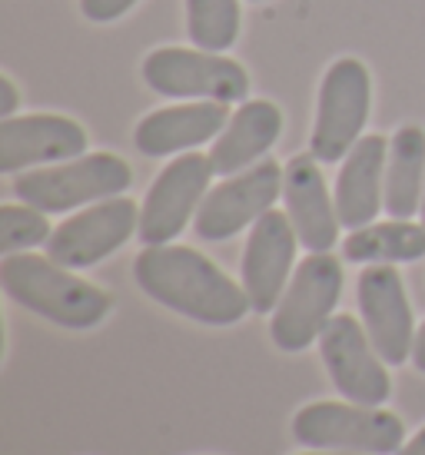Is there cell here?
I'll use <instances>...</instances> for the list:
<instances>
[{
    "label": "cell",
    "instance_id": "5bb4252c",
    "mask_svg": "<svg viewBox=\"0 0 425 455\" xmlns=\"http://www.w3.org/2000/svg\"><path fill=\"white\" fill-rule=\"evenodd\" d=\"M87 153V130L60 114H27L0 120V173L63 164Z\"/></svg>",
    "mask_w": 425,
    "mask_h": 455
},
{
    "label": "cell",
    "instance_id": "d4e9b609",
    "mask_svg": "<svg viewBox=\"0 0 425 455\" xmlns=\"http://www.w3.org/2000/svg\"><path fill=\"white\" fill-rule=\"evenodd\" d=\"M413 363L419 372H425V323L415 329V346H413Z\"/></svg>",
    "mask_w": 425,
    "mask_h": 455
},
{
    "label": "cell",
    "instance_id": "7a4b0ae2",
    "mask_svg": "<svg viewBox=\"0 0 425 455\" xmlns=\"http://www.w3.org/2000/svg\"><path fill=\"white\" fill-rule=\"evenodd\" d=\"M0 286L17 306L63 329H93L110 316L113 296L51 256L11 253L0 259Z\"/></svg>",
    "mask_w": 425,
    "mask_h": 455
},
{
    "label": "cell",
    "instance_id": "44dd1931",
    "mask_svg": "<svg viewBox=\"0 0 425 455\" xmlns=\"http://www.w3.org/2000/svg\"><path fill=\"white\" fill-rule=\"evenodd\" d=\"M239 0H187V34L200 51H229L239 40Z\"/></svg>",
    "mask_w": 425,
    "mask_h": 455
},
{
    "label": "cell",
    "instance_id": "cb8c5ba5",
    "mask_svg": "<svg viewBox=\"0 0 425 455\" xmlns=\"http://www.w3.org/2000/svg\"><path fill=\"white\" fill-rule=\"evenodd\" d=\"M17 107H20V93L13 87V80L11 76H0V120L13 116Z\"/></svg>",
    "mask_w": 425,
    "mask_h": 455
},
{
    "label": "cell",
    "instance_id": "30bf717a",
    "mask_svg": "<svg viewBox=\"0 0 425 455\" xmlns=\"http://www.w3.org/2000/svg\"><path fill=\"white\" fill-rule=\"evenodd\" d=\"M133 233H140V210L126 196H110L63 220L51 233L47 256L67 269H87L116 253Z\"/></svg>",
    "mask_w": 425,
    "mask_h": 455
},
{
    "label": "cell",
    "instance_id": "5b68a950",
    "mask_svg": "<svg viewBox=\"0 0 425 455\" xmlns=\"http://www.w3.org/2000/svg\"><path fill=\"white\" fill-rule=\"evenodd\" d=\"M373 107V74L359 57H339L319 84L309 153L319 164H339L363 140Z\"/></svg>",
    "mask_w": 425,
    "mask_h": 455
},
{
    "label": "cell",
    "instance_id": "4fadbf2b",
    "mask_svg": "<svg viewBox=\"0 0 425 455\" xmlns=\"http://www.w3.org/2000/svg\"><path fill=\"white\" fill-rule=\"evenodd\" d=\"M296 229L289 213L269 210L263 213L250 229V240L243 250V290L250 296L253 313H273L276 303L283 299V292L293 276V259H296Z\"/></svg>",
    "mask_w": 425,
    "mask_h": 455
},
{
    "label": "cell",
    "instance_id": "7c38bea8",
    "mask_svg": "<svg viewBox=\"0 0 425 455\" xmlns=\"http://www.w3.org/2000/svg\"><path fill=\"white\" fill-rule=\"evenodd\" d=\"M356 296L365 332L386 366H402L405 359H413L415 323L399 269L392 263H369L359 273Z\"/></svg>",
    "mask_w": 425,
    "mask_h": 455
},
{
    "label": "cell",
    "instance_id": "277c9868",
    "mask_svg": "<svg viewBox=\"0 0 425 455\" xmlns=\"http://www.w3.org/2000/svg\"><path fill=\"white\" fill-rule=\"evenodd\" d=\"M293 439L329 452L396 455L405 445V426L379 405L309 403L293 419Z\"/></svg>",
    "mask_w": 425,
    "mask_h": 455
},
{
    "label": "cell",
    "instance_id": "8992f818",
    "mask_svg": "<svg viewBox=\"0 0 425 455\" xmlns=\"http://www.w3.org/2000/svg\"><path fill=\"white\" fill-rule=\"evenodd\" d=\"M143 84L173 100L239 103L250 97L246 67L200 47H156L143 57Z\"/></svg>",
    "mask_w": 425,
    "mask_h": 455
},
{
    "label": "cell",
    "instance_id": "9c48e42d",
    "mask_svg": "<svg viewBox=\"0 0 425 455\" xmlns=\"http://www.w3.org/2000/svg\"><path fill=\"white\" fill-rule=\"evenodd\" d=\"M283 170L276 160H260L256 166L243 170L237 177L223 180L220 187L206 193V200L196 210L193 229L206 243H223L237 236L239 229L253 227L263 213L273 210V203L283 193Z\"/></svg>",
    "mask_w": 425,
    "mask_h": 455
},
{
    "label": "cell",
    "instance_id": "6da1fadb",
    "mask_svg": "<svg viewBox=\"0 0 425 455\" xmlns=\"http://www.w3.org/2000/svg\"><path fill=\"white\" fill-rule=\"evenodd\" d=\"M133 279L153 303L203 326H237L253 313L243 283H233L212 259L189 246H143L133 259Z\"/></svg>",
    "mask_w": 425,
    "mask_h": 455
},
{
    "label": "cell",
    "instance_id": "9a60e30c",
    "mask_svg": "<svg viewBox=\"0 0 425 455\" xmlns=\"http://www.w3.org/2000/svg\"><path fill=\"white\" fill-rule=\"evenodd\" d=\"M283 200L293 220V229L309 253H329L339 240L336 196L325 190V177L319 173V160L313 153L293 156L283 170Z\"/></svg>",
    "mask_w": 425,
    "mask_h": 455
},
{
    "label": "cell",
    "instance_id": "e0dca14e",
    "mask_svg": "<svg viewBox=\"0 0 425 455\" xmlns=\"http://www.w3.org/2000/svg\"><path fill=\"white\" fill-rule=\"evenodd\" d=\"M386 160L389 140L382 133L363 137L349 153L336 177V213L346 229H363L386 210Z\"/></svg>",
    "mask_w": 425,
    "mask_h": 455
},
{
    "label": "cell",
    "instance_id": "ba28073f",
    "mask_svg": "<svg viewBox=\"0 0 425 455\" xmlns=\"http://www.w3.org/2000/svg\"><path fill=\"white\" fill-rule=\"evenodd\" d=\"M210 180L212 164L203 153H183L166 170H160V177L153 180L140 206V243L143 246L173 243L189 220H196V210L210 193Z\"/></svg>",
    "mask_w": 425,
    "mask_h": 455
},
{
    "label": "cell",
    "instance_id": "ac0fdd59",
    "mask_svg": "<svg viewBox=\"0 0 425 455\" xmlns=\"http://www.w3.org/2000/svg\"><path fill=\"white\" fill-rule=\"evenodd\" d=\"M283 133V110L273 100H246L229 116V124L212 140L210 164L216 177H237L273 150Z\"/></svg>",
    "mask_w": 425,
    "mask_h": 455
},
{
    "label": "cell",
    "instance_id": "f1b7e54d",
    "mask_svg": "<svg viewBox=\"0 0 425 455\" xmlns=\"http://www.w3.org/2000/svg\"><path fill=\"white\" fill-rule=\"evenodd\" d=\"M250 4H263V0H250Z\"/></svg>",
    "mask_w": 425,
    "mask_h": 455
},
{
    "label": "cell",
    "instance_id": "8fae6325",
    "mask_svg": "<svg viewBox=\"0 0 425 455\" xmlns=\"http://www.w3.org/2000/svg\"><path fill=\"white\" fill-rule=\"evenodd\" d=\"M319 355H323L329 379L349 403L382 405L392 395V379L386 372V359L375 353L373 339L359 319L339 316L329 319V326L319 336Z\"/></svg>",
    "mask_w": 425,
    "mask_h": 455
},
{
    "label": "cell",
    "instance_id": "603a6c76",
    "mask_svg": "<svg viewBox=\"0 0 425 455\" xmlns=\"http://www.w3.org/2000/svg\"><path fill=\"white\" fill-rule=\"evenodd\" d=\"M137 7V0H80V13L90 24H113Z\"/></svg>",
    "mask_w": 425,
    "mask_h": 455
},
{
    "label": "cell",
    "instance_id": "2e32d148",
    "mask_svg": "<svg viewBox=\"0 0 425 455\" xmlns=\"http://www.w3.org/2000/svg\"><path fill=\"white\" fill-rule=\"evenodd\" d=\"M229 124V103L196 100L153 110L133 130V147L143 156H170L216 140Z\"/></svg>",
    "mask_w": 425,
    "mask_h": 455
},
{
    "label": "cell",
    "instance_id": "3957f363",
    "mask_svg": "<svg viewBox=\"0 0 425 455\" xmlns=\"http://www.w3.org/2000/svg\"><path fill=\"white\" fill-rule=\"evenodd\" d=\"M133 170L116 153H84L13 180V196L44 213H67L130 190Z\"/></svg>",
    "mask_w": 425,
    "mask_h": 455
},
{
    "label": "cell",
    "instance_id": "4316f807",
    "mask_svg": "<svg viewBox=\"0 0 425 455\" xmlns=\"http://www.w3.org/2000/svg\"><path fill=\"white\" fill-rule=\"evenodd\" d=\"M309 455H356V452H329V449H316V452Z\"/></svg>",
    "mask_w": 425,
    "mask_h": 455
},
{
    "label": "cell",
    "instance_id": "d6986e66",
    "mask_svg": "<svg viewBox=\"0 0 425 455\" xmlns=\"http://www.w3.org/2000/svg\"><path fill=\"white\" fill-rule=\"evenodd\" d=\"M425 196V130L415 124L396 130L386 160V213L392 220H413L422 213Z\"/></svg>",
    "mask_w": 425,
    "mask_h": 455
},
{
    "label": "cell",
    "instance_id": "484cf974",
    "mask_svg": "<svg viewBox=\"0 0 425 455\" xmlns=\"http://www.w3.org/2000/svg\"><path fill=\"white\" fill-rule=\"evenodd\" d=\"M396 455H425V426L415 432L413 439H405V445H402Z\"/></svg>",
    "mask_w": 425,
    "mask_h": 455
},
{
    "label": "cell",
    "instance_id": "ffe728a7",
    "mask_svg": "<svg viewBox=\"0 0 425 455\" xmlns=\"http://www.w3.org/2000/svg\"><path fill=\"white\" fill-rule=\"evenodd\" d=\"M342 253L349 263H415L425 256V227L413 220H389L352 229Z\"/></svg>",
    "mask_w": 425,
    "mask_h": 455
},
{
    "label": "cell",
    "instance_id": "83f0119b",
    "mask_svg": "<svg viewBox=\"0 0 425 455\" xmlns=\"http://www.w3.org/2000/svg\"><path fill=\"white\" fill-rule=\"evenodd\" d=\"M419 216H422V227H425V196H422V213H419Z\"/></svg>",
    "mask_w": 425,
    "mask_h": 455
},
{
    "label": "cell",
    "instance_id": "7402d4cb",
    "mask_svg": "<svg viewBox=\"0 0 425 455\" xmlns=\"http://www.w3.org/2000/svg\"><path fill=\"white\" fill-rule=\"evenodd\" d=\"M51 223H47V213L37 210V206H17V203H7L0 206V253H27L40 243L51 240Z\"/></svg>",
    "mask_w": 425,
    "mask_h": 455
},
{
    "label": "cell",
    "instance_id": "52a82bcc",
    "mask_svg": "<svg viewBox=\"0 0 425 455\" xmlns=\"http://www.w3.org/2000/svg\"><path fill=\"white\" fill-rule=\"evenodd\" d=\"M342 296V263L329 253H309L296 266L283 299L273 309L269 336L283 353L309 349L333 319Z\"/></svg>",
    "mask_w": 425,
    "mask_h": 455
}]
</instances>
